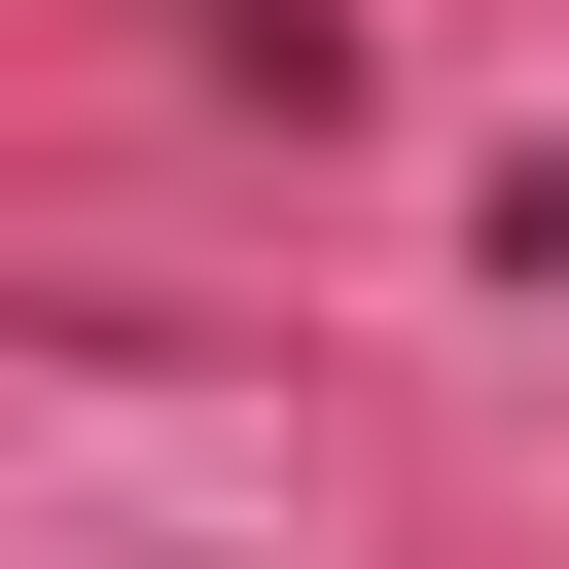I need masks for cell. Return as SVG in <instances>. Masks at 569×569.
Returning <instances> with one entry per match:
<instances>
[{
  "label": "cell",
  "mask_w": 569,
  "mask_h": 569,
  "mask_svg": "<svg viewBox=\"0 0 569 569\" xmlns=\"http://www.w3.org/2000/svg\"><path fill=\"white\" fill-rule=\"evenodd\" d=\"M498 284H569V178H498Z\"/></svg>",
  "instance_id": "cell-1"
}]
</instances>
